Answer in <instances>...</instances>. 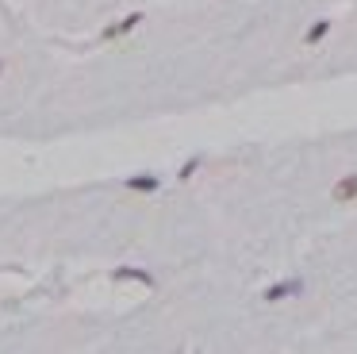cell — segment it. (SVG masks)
<instances>
[{
	"mask_svg": "<svg viewBox=\"0 0 357 354\" xmlns=\"http://www.w3.org/2000/svg\"><path fill=\"white\" fill-rule=\"evenodd\" d=\"M304 293V281H299V277H288V281H277V285H269L265 289V300H269V305H277V300H288V296H299Z\"/></svg>",
	"mask_w": 357,
	"mask_h": 354,
	"instance_id": "obj_1",
	"label": "cell"
},
{
	"mask_svg": "<svg viewBox=\"0 0 357 354\" xmlns=\"http://www.w3.org/2000/svg\"><path fill=\"white\" fill-rule=\"evenodd\" d=\"M330 200H334V204H354L357 200V174L338 177L334 189H330Z\"/></svg>",
	"mask_w": 357,
	"mask_h": 354,
	"instance_id": "obj_2",
	"label": "cell"
},
{
	"mask_svg": "<svg viewBox=\"0 0 357 354\" xmlns=\"http://www.w3.org/2000/svg\"><path fill=\"white\" fill-rule=\"evenodd\" d=\"M138 23H143V16L138 12H131V16H123L119 23H112V27H104V39H119V35H127V31H135Z\"/></svg>",
	"mask_w": 357,
	"mask_h": 354,
	"instance_id": "obj_3",
	"label": "cell"
},
{
	"mask_svg": "<svg viewBox=\"0 0 357 354\" xmlns=\"http://www.w3.org/2000/svg\"><path fill=\"white\" fill-rule=\"evenodd\" d=\"M327 35H330V20H315L308 27V35H304V43H308V47H315V43L327 39Z\"/></svg>",
	"mask_w": 357,
	"mask_h": 354,
	"instance_id": "obj_4",
	"label": "cell"
},
{
	"mask_svg": "<svg viewBox=\"0 0 357 354\" xmlns=\"http://www.w3.org/2000/svg\"><path fill=\"white\" fill-rule=\"evenodd\" d=\"M116 281H143V285H154V277L146 274V270H131V266L116 270Z\"/></svg>",
	"mask_w": 357,
	"mask_h": 354,
	"instance_id": "obj_5",
	"label": "cell"
},
{
	"mask_svg": "<svg viewBox=\"0 0 357 354\" xmlns=\"http://www.w3.org/2000/svg\"><path fill=\"white\" fill-rule=\"evenodd\" d=\"M158 185H162L158 177H131V181H127V189H135V193H154Z\"/></svg>",
	"mask_w": 357,
	"mask_h": 354,
	"instance_id": "obj_6",
	"label": "cell"
},
{
	"mask_svg": "<svg viewBox=\"0 0 357 354\" xmlns=\"http://www.w3.org/2000/svg\"><path fill=\"white\" fill-rule=\"evenodd\" d=\"M196 166H200V158H188V162L181 166V181H188V177L196 174Z\"/></svg>",
	"mask_w": 357,
	"mask_h": 354,
	"instance_id": "obj_7",
	"label": "cell"
},
{
	"mask_svg": "<svg viewBox=\"0 0 357 354\" xmlns=\"http://www.w3.org/2000/svg\"><path fill=\"white\" fill-rule=\"evenodd\" d=\"M0 73H4V66H0Z\"/></svg>",
	"mask_w": 357,
	"mask_h": 354,
	"instance_id": "obj_8",
	"label": "cell"
}]
</instances>
